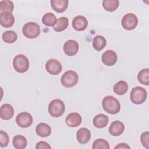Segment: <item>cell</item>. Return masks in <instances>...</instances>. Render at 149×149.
I'll use <instances>...</instances> for the list:
<instances>
[{
  "instance_id": "1",
  "label": "cell",
  "mask_w": 149,
  "mask_h": 149,
  "mask_svg": "<svg viewBox=\"0 0 149 149\" xmlns=\"http://www.w3.org/2000/svg\"><path fill=\"white\" fill-rule=\"evenodd\" d=\"M102 106L105 111L112 115L118 113L120 109L119 101L116 98L111 95L106 96L103 98Z\"/></svg>"
},
{
  "instance_id": "2",
  "label": "cell",
  "mask_w": 149,
  "mask_h": 149,
  "mask_svg": "<svg viewBox=\"0 0 149 149\" xmlns=\"http://www.w3.org/2000/svg\"><path fill=\"white\" fill-rule=\"evenodd\" d=\"M48 110L51 116L60 117L63 114L65 110L64 102L60 99H54L49 104Z\"/></svg>"
},
{
  "instance_id": "3",
  "label": "cell",
  "mask_w": 149,
  "mask_h": 149,
  "mask_svg": "<svg viewBox=\"0 0 149 149\" xmlns=\"http://www.w3.org/2000/svg\"><path fill=\"white\" fill-rule=\"evenodd\" d=\"M12 63L14 69L20 73L26 72L29 68V59L23 54H19L15 56Z\"/></svg>"
},
{
  "instance_id": "4",
  "label": "cell",
  "mask_w": 149,
  "mask_h": 149,
  "mask_svg": "<svg viewBox=\"0 0 149 149\" xmlns=\"http://www.w3.org/2000/svg\"><path fill=\"white\" fill-rule=\"evenodd\" d=\"M22 33L23 35L28 38H36L41 33L40 27L35 22H29L23 26Z\"/></svg>"
},
{
  "instance_id": "5",
  "label": "cell",
  "mask_w": 149,
  "mask_h": 149,
  "mask_svg": "<svg viewBox=\"0 0 149 149\" xmlns=\"http://www.w3.org/2000/svg\"><path fill=\"white\" fill-rule=\"evenodd\" d=\"M147 91L141 87H134L130 93V98L132 102L137 105L143 104L147 98Z\"/></svg>"
},
{
  "instance_id": "6",
  "label": "cell",
  "mask_w": 149,
  "mask_h": 149,
  "mask_svg": "<svg viewBox=\"0 0 149 149\" xmlns=\"http://www.w3.org/2000/svg\"><path fill=\"white\" fill-rule=\"evenodd\" d=\"M79 80V76L73 70H68L65 72L61 77V82L65 87H72L74 86Z\"/></svg>"
},
{
  "instance_id": "7",
  "label": "cell",
  "mask_w": 149,
  "mask_h": 149,
  "mask_svg": "<svg viewBox=\"0 0 149 149\" xmlns=\"http://www.w3.org/2000/svg\"><path fill=\"white\" fill-rule=\"evenodd\" d=\"M138 24V19L136 15L132 13L126 14L122 19V26L127 30H132L136 27Z\"/></svg>"
},
{
  "instance_id": "8",
  "label": "cell",
  "mask_w": 149,
  "mask_h": 149,
  "mask_svg": "<svg viewBox=\"0 0 149 149\" xmlns=\"http://www.w3.org/2000/svg\"><path fill=\"white\" fill-rule=\"evenodd\" d=\"M33 121L31 115L26 112L19 113L16 118L17 125L22 128H27L31 126Z\"/></svg>"
},
{
  "instance_id": "9",
  "label": "cell",
  "mask_w": 149,
  "mask_h": 149,
  "mask_svg": "<svg viewBox=\"0 0 149 149\" xmlns=\"http://www.w3.org/2000/svg\"><path fill=\"white\" fill-rule=\"evenodd\" d=\"M45 69L49 74L56 75L61 73L62 67L59 61L55 59H50L45 63Z\"/></svg>"
},
{
  "instance_id": "10",
  "label": "cell",
  "mask_w": 149,
  "mask_h": 149,
  "mask_svg": "<svg viewBox=\"0 0 149 149\" xmlns=\"http://www.w3.org/2000/svg\"><path fill=\"white\" fill-rule=\"evenodd\" d=\"M79 47V44L76 41L69 40L63 45V51L68 56H73L77 53Z\"/></svg>"
},
{
  "instance_id": "11",
  "label": "cell",
  "mask_w": 149,
  "mask_h": 149,
  "mask_svg": "<svg viewBox=\"0 0 149 149\" xmlns=\"http://www.w3.org/2000/svg\"><path fill=\"white\" fill-rule=\"evenodd\" d=\"M118 56L116 53L112 50H107L105 51L102 56L101 60L103 63L107 66H111L115 64L117 61Z\"/></svg>"
},
{
  "instance_id": "12",
  "label": "cell",
  "mask_w": 149,
  "mask_h": 149,
  "mask_svg": "<svg viewBox=\"0 0 149 149\" xmlns=\"http://www.w3.org/2000/svg\"><path fill=\"white\" fill-rule=\"evenodd\" d=\"M88 25L87 19L81 15L74 17L72 20V26L77 31H81L84 30Z\"/></svg>"
},
{
  "instance_id": "13",
  "label": "cell",
  "mask_w": 149,
  "mask_h": 149,
  "mask_svg": "<svg viewBox=\"0 0 149 149\" xmlns=\"http://www.w3.org/2000/svg\"><path fill=\"white\" fill-rule=\"evenodd\" d=\"M65 122L69 127H77L81 124L82 122V118L79 113L76 112H72L68 115Z\"/></svg>"
},
{
  "instance_id": "14",
  "label": "cell",
  "mask_w": 149,
  "mask_h": 149,
  "mask_svg": "<svg viewBox=\"0 0 149 149\" xmlns=\"http://www.w3.org/2000/svg\"><path fill=\"white\" fill-rule=\"evenodd\" d=\"M15 23V17L11 12H5L1 13L0 23L5 28L12 27Z\"/></svg>"
},
{
  "instance_id": "15",
  "label": "cell",
  "mask_w": 149,
  "mask_h": 149,
  "mask_svg": "<svg viewBox=\"0 0 149 149\" xmlns=\"http://www.w3.org/2000/svg\"><path fill=\"white\" fill-rule=\"evenodd\" d=\"M109 132L113 136L121 135L125 130L124 124L119 120L113 122L109 127Z\"/></svg>"
},
{
  "instance_id": "16",
  "label": "cell",
  "mask_w": 149,
  "mask_h": 149,
  "mask_svg": "<svg viewBox=\"0 0 149 149\" xmlns=\"http://www.w3.org/2000/svg\"><path fill=\"white\" fill-rule=\"evenodd\" d=\"M14 115V109L9 104H4L1 105L0 108V116L3 120L10 119Z\"/></svg>"
},
{
  "instance_id": "17",
  "label": "cell",
  "mask_w": 149,
  "mask_h": 149,
  "mask_svg": "<svg viewBox=\"0 0 149 149\" xmlns=\"http://www.w3.org/2000/svg\"><path fill=\"white\" fill-rule=\"evenodd\" d=\"M91 137L90 130L85 127L80 128L76 133V139L80 144H86L88 142Z\"/></svg>"
},
{
  "instance_id": "18",
  "label": "cell",
  "mask_w": 149,
  "mask_h": 149,
  "mask_svg": "<svg viewBox=\"0 0 149 149\" xmlns=\"http://www.w3.org/2000/svg\"><path fill=\"white\" fill-rule=\"evenodd\" d=\"M52 8L58 13L65 11L68 6L69 1L68 0H51L50 1Z\"/></svg>"
},
{
  "instance_id": "19",
  "label": "cell",
  "mask_w": 149,
  "mask_h": 149,
  "mask_svg": "<svg viewBox=\"0 0 149 149\" xmlns=\"http://www.w3.org/2000/svg\"><path fill=\"white\" fill-rule=\"evenodd\" d=\"M36 132L40 137H46L51 134V128L47 123H40L36 126Z\"/></svg>"
},
{
  "instance_id": "20",
  "label": "cell",
  "mask_w": 149,
  "mask_h": 149,
  "mask_svg": "<svg viewBox=\"0 0 149 149\" xmlns=\"http://www.w3.org/2000/svg\"><path fill=\"white\" fill-rule=\"evenodd\" d=\"M93 122L95 127L102 129L107 125L108 123V117L105 114H98L94 118Z\"/></svg>"
},
{
  "instance_id": "21",
  "label": "cell",
  "mask_w": 149,
  "mask_h": 149,
  "mask_svg": "<svg viewBox=\"0 0 149 149\" xmlns=\"http://www.w3.org/2000/svg\"><path fill=\"white\" fill-rule=\"evenodd\" d=\"M12 144L15 148L17 149H24L27 144V139L22 135H16L14 136Z\"/></svg>"
},
{
  "instance_id": "22",
  "label": "cell",
  "mask_w": 149,
  "mask_h": 149,
  "mask_svg": "<svg viewBox=\"0 0 149 149\" xmlns=\"http://www.w3.org/2000/svg\"><path fill=\"white\" fill-rule=\"evenodd\" d=\"M69 20L66 17H61L57 19L55 24L53 26V29L56 32H61L65 30L68 26Z\"/></svg>"
},
{
  "instance_id": "23",
  "label": "cell",
  "mask_w": 149,
  "mask_h": 149,
  "mask_svg": "<svg viewBox=\"0 0 149 149\" xmlns=\"http://www.w3.org/2000/svg\"><path fill=\"white\" fill-rule=\"evenodd\" d=\"M106 44L107 41L105 38L101 35H97L93 39V47L95 50L100 51L105 48Z\"/></svg>"
},
{
  "instance_id": "24",
  "label": "cell",
  "mask_w": 149,
  "mask_h": 149,
  "mask_svg": "<svg viewBox=\"0 0 149 149\" xmlns=\"http://www.w3.org/2000/svg\"><path fill=\"white\" fill-rule=\"evenodd\" d=\"M128 90V85L125 81L120 80L115 84L113 86L114 92L119 95L125 94Z\"/></svg>"
},
{
  "instance_id": "25",
  "label": "cell",
  "mask_w": 149,
  "mask_h": 149,
  "mask_svg": "<svg viewBox=\"0 0 149 149\" xmlns=\"http://www.w3.org/2000/svg\"><path fill=\"white\" fill-rule=\"evenodd\" d=\"M119 5L118 0H104L102 1V6L105 10L109 12H113L117 9Z\"/></svg>"
},
{
  "instance_id": "26",
  "label": "cell",
  "mask_w": 149,
  "mask_h": 149,
  "mask_svg": "<svg viewBox=\"0 0 149 149\" xmlns=\"http://www.w3.org/2000/svg\"><path fill=\"white\" fill-rule=\"evenodd\" d=\"M57 21L56 16L51 12L46 13L42 17V23L47 26H54Z\"/></svg>"
},
{
  "instance_id": "27",
  "label": "cell",
  "mask_w": 149,
  "mask_h": 149,
  "mask_svg": "<svg viewBox=\"0 0 149 149\" xmlns=\"http://www.w3.org/2000/svg\"><path fill=\"white\" fill-rule=\"evenodd\" d=\"M2 40L4 42L8 44L15 42L17 39V35L16 33L12 30H8L5 31L2 36Z\"/></svg>"
},
{
  "instance_id": "28",
  "label": "cell",
  "mask_w": 149,
  "mask_h": 149,
  "mask_svg": "<svg viewBox=\"0 0 149 149\" xmlns=\"http://www.w3.org/2000/svg\"><path fill=\"white\" fill-rule=\"evenodd\" d=\"M137 79L140 83L148 86L149 84V69L148 68L141 69L138 73Z\"/></svg>"
},
{
  "instance_id": "29",
  "label": "cell",
  "mask_w": 149,
  "mask_h": 149,
  "mask_svg": "<svg viewBox=\"0 0 149 149\" xmlns=\"http://www.w3.org/2000/svg\"><path fill=\"white\" fill-rule=\"evenodd\" d=\"M109 144L107 141L104 139H98L95 140L93 143V149H109Z\"/></svg>"
},
{
  "instance_id": "30",
  "label": "cell",
  "mask_w": 149,
  "mask_h": 149,
  "mask_svg": "<svg viewBox=\"0 0 149 149\" xmlns=\"http://www.w3.org/2000/svg\"><path fill=\"white\" fill-rule=\"evenodd\" d=\"M14 5L11 1H1L0 2V11L1 13L9 12H12L13 10Z\"/></svg>"
},
{
  "instance_id": "31",
  "label": "cell",
  "mask_w": 149,
  "mask_h": 149,
  "mask_svg": "<svg viewBox=\"0 0 149 149\" xmlns=\"http://www.w3.org/2000/svg\"><path fill=\"white\" fill-rule=\"evenodd\" d=\"M9 141V138L8 134L3 132V130H1L0 132V146L1 147H4L8 146Z\"/></svg>"
},
{
  "instance_id": "32",
  "label": "cell",
  "mask_w": 149,
  "mask_h": 149,
  "mask_svg": "<svg viewBox=\"0 0 149 149\" xmlns=\"http://www.w3.org/2000/svg\"><path fill=\"white\" fill-rule=\"evenodd\" d=\"M140 141L144 147L146 148H149V133L148 131L143 132L141 134Z\"/></svg>"
},
{
  "instance_id": "33",
  "label": "cell",
  "mask_w": 149,
  "mask_h": 149,
  "mask_svg": "<svg viewBox=\"0 0 149 149\" xmlns=\"http://www.w3.org/2000/svg\"><path fill=\"white\" fill-rule=\"evenodd\" d=\"M36 149H42V148L51 149V147L48 143L45 141H39L38 143H37L36 146Z\"/></svg>"
},
{
  "instance_id": "34",
  "label": "cell",
  "mask_w": 149,
  "mask_h": 149,
  "mask_svg": "<svg viewBox=\"0 0 149 149\" xmlns=\"http://www.w3.org/2000/svg\"><path fill=\"white\" fill-rule=\"evenodd\" d=\"M115 149H120V148H123V149H126V148H130V146H129L126 143H119L118 144L117 146H116L115 147H114Z\"/></svg>"
}]
</instances>
